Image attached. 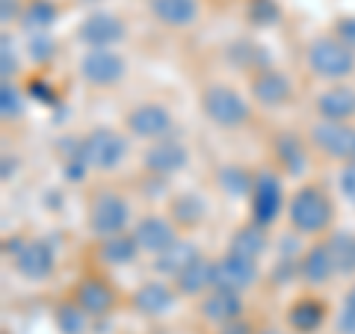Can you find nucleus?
Listing matches in <instances>:
<instances>
[{
	"label": "nucleus",
	"mask_w": 355,
	"mask_h": 334,
	"mask_svg": "<svg viewBox=\"0 0 355 334\" xmlns=\"http://www.w3.org/2000/svg\"><path fill=\"white\" fill-rule=\"evenodd\" d=\"M263 252H266V234L261 225H243L240 231H234V237H231V254L258 261Z\"/></svg>",
	"instance_id": "nucleus-25"
},
{
	"label": "nucleus",
	"mask_w": 355,
	"mask_h": 334,
	"mask_svg": "<svg viewBox=\"0 0 355 334\" xmlns=\"http://www.w3.org/2000/svg\"><path fill=\"white\" fill-rule=\"evenodd\" d=\"M338 39L347 44L349 51H355V18H343V21H338Z\"/></svg>",
	"instance_id": "nucleus-39"
},
{
	"label": "nucleus",
	"mask_w": 355,
	"mask_h": 334,
	"mask_svg": "<svg viewBox=\"0 0 355 334\" xmlns=\"http://www.w3.org/2000/svg\"><path fill=\"white\" fill-rule=\"evenodd\" d=\"M175 299H178V293L172 290L169 284L148 281V284H142L137 290L133 305H137V310L139 314H146V317H163V314H169V310L175 308Z\"/></svg>",
	"instance_id": "nucleus-15"
},
{
	"label": "nucleus",
	"mask_w": 355,
	"mask_h": 334,
	"mask_svg": "<svg viewBox=\"0 0 355 334\" xmlns=\"http://www.w3.org/2000/svg\"><path fill=\"white\" fill-rule=\"evenodd\" d=\"M282 213V181L275 177V172L263 169L254 175V186H252V219L254 225H272Z\"/></svg>",
	"instance_id": "nucleus-7"
},
{
	"label": "nucleus",
	"mask_w": 355,
	"mask_h": 334,
	"mask_svg": "<svg viewBox=\"0 0 355 334\" xmlns=\"http://www.w3.org/2000/svg\"><path fill=\"white\" fill-rule=\"evenodd\" d=\"M0 113H3V118H15L21 113V95L9 83L0 86Z\"/></svg>",
	"instance_id": "nucleus-34"
},
{
	"label": "nucleus",
	"mask_w": 355,
	"mask_h": 334,
	"mask_svg": "<svg viewBox=\"0 0 355 334\" xmlns=\"http://www.w3.org/2000/svg\"><path fill=\"white\" fill-rule=\"evenodd\" d=\"M338 334H355V287L343 299V308L338 314Z\"/></svg>",
	"instance_id": "nucleus-35"
},
{
	"label": "nucleus",
	"mask_w": 355,
	"mask_h": 334,
	"mask_svg": "<svg viewBox=\"0 0 355 334\" xmlns=\"http://www.w3.org/2000/svg\"><path fill=\"white\" fill-rule=\"evenodd\" d=\"M323 317H326V308L314 302V299H302V302H296L291 308V314H287V322L299 331V334H311L323 326Z\"/></svg>",
	"instance_id": "nucleus-27"
},
{
	"label": "nucleus",
	"mask_w": 355,
	"mask_h": 334,
	"mask_svg": "<svg viewBox=\"0 0 355 334\" xmlns=\"http://www.w3.org/2000/svg\"><path fill=\"white\" fill-rule=\"evenodd\" d=\"M86 310L80 308V305H71V302H65V305H60L57 308V328L62 331V334H86Z\"/></svg>",
	"instance_id": "nucleus-32"
},
{
	"label": "nucleus",
	"mask_w": 355,
	"mask_h": 334,
	"mask_svg": "<svg viewBox=\"0 0 355 334\" xmlns=\"http://www.w3.org/2000/svg\"><path fill=\"white\" fill-rule=\"evenodd\" d=\"M187 160H190V154H187V146H181L178 139H157L154 146L146 151V169L151 175H175L181 172Z\"/></svg>",
	"instance_id": "nucleus-13"
},
{
	"label": "nucleus",
	"mask_w": 355,
	"mask_h": 334,
	"mask_svg": "<svg viewBox=\"0 0 355 334\" xmlns=\"http://www.w3.org/2000/svg\"><path fill=\"white\" fill-rule=\"evenodd\" d=\"M175 287L184 296H198L205 290H214V261H207V258L193 261L184 272L175 275Z\"/></svg>",
	"instance_id": "nucleus-19"
},
{
	"label": "nucleus",
	"mask_w": 355,
	"mask_h": 334,
	"mask_svg": "<svg viewBox=\"0 0 355 334\" xmlns=\"http://www.w3.org/2000/svg\"><path fill=\"white\" fill-rule=\"evenodd\" d=\"M311 142L335 160H355V128L347 121H320L311 128Z\"/></svg>",
	"instance_id": "nucleus-6"
},
{
	"label": "nucleus",
	"mask_w": 355,
	"mask_h": 334,
	"mask_svg": "<svg viewBox=\"0 0 355 334\" xmlns=\"http://www.w3.org/2000/svg\"><path fill=\"white\" fill-rule=\"evenodd\" d=\"M30 92H33V95H39V101H44V104H51V101H53V92H51V89L44 86V83H33V86H30Z\"/></svg>",
	"instance_id": "nucleus-42"
},
{
	"label": "nucleus",
	"mask_w": 355,
	"mask_h": 334,
	"mask_svg": "<svg viewBox=\"0 0 355 334\" xmlns=\"http://www.w3.org/2000/svg\"><path fill=\"white\" fill-rule=\"evenodd\" d=\"M130 222V204L116 193H101L95 195L92 207H89V225L98 237H116L128 228Z\"/></svg>",
	"instance_id": "nucleus-5"
},
{
	"label": "nucleus",
	"mask_w": 355,
	"mask_h": 334,
	"mask_svg": "<svg viewBox=\"0 0 355 334\" xmlns=\"http://www.w3.org/2000/svg\"><path fill=\"white\" fill-rule=\"evenodd\" d=\"M258 281V263L240 254H225V258L214 261V287L231 293H243Z\"/></svg>",
	"instance_id": "nucleus-8"
},
{
	"label": "nucleus",
	"mask_w": 355,
	"mask_h": 334,
	"mask_svg": "<svg viewBox=\"0 0 355 334\" xmlns=\"http://www.w3.org/2000/svg\"><path fill=\"white\" fill-rule=\"evenodd\" d=\"M74 299L89 317H104L116 302L113 290H110L104 281H98V278H86V281L77 284V296Z\"/></svg>",
	"instance_id": "nucleus-18"
},
{
	"label": "nucleus",
	"mask_w": 355,
	"mask_h": 334,
	"mask_svg": "<svg viewBox=\"0 0 355 334\" xmlns=\"http://www.w3.org/2000/svg\"><path fill=\"white\" fill-rule=\"evenodd\" d=\"M125 154H128V139L110 128H95L83 139V157L92 169L113 172L116 166L125 160Z\"/></svg>",
	"instance_id": "nucleus-4"
},
{
	"label": "nucleus",
	"mask_w": 355,
	"mask_h": 334,
	"mask_svg": "<svg viewBox=\"0 0 355 334\" xmlns=\"http://www.w3.org/2000/svg\"><path fill=\"white\" fill-rule=\"evenodd\" d=\"M139 252V243L133 234H116V237H107L101 243V249H98V254H101V261L110 263V266H128L133 258H137Z\"/></svg>",
	"instance_id": "nucleus-24"
},
{
	"label": "nucleus",
	"mask_w": 355,
	"mask_h": 334,
	"mask_svg": "<svg viewBox=\"0 0 355 334\" xmlns=\"http://www.w3.org/2000/svg\"><path fill=\"white\" fill-rule=\"evenodd\" d=\"M299 275L305 278L308 284H326L331 275H335V263H331L329 246H311L302 261H299Z\"/></svg>",
	"instance_id": "nucleus-21"
},
{
	"label": "nucleus",
	"mask_w": 355,
	"mask_h": 334,
	"mask_svg": "<svg viewBox=\"0 0 355 334\" xmlns=\"http://www.w3.org/2000/svg\"><path fill=\"white\" fill-rule=\"evenodd\" d=\"M219 334H252V328H249L243 319H231V322H225V326H222Z\"/></svg>",
	"instance_id": "nucleus-40"
},
{
	"label": "nucleus",
	"mask_w": 355,
	"mask_h": 334,
	"mask_svg": "<svg viewBox=\"0 0 355 334\" xmlns=\"http://www.w3.org/2000/svg\"><path fill=\"white\" fill-rule=\"evenodd\" d=\"M202 107L216 128H228V130L243 128L252 116V109L240 98V92H234L228 86H207L202 95Z\"/></svg>",
	"instance_id": "nucleus-1"
},
{
	"label": "nucleus",
	"mask_w": 355,
	"mask_h": 334,
	"mask_svg": "<svg viewBox=\"0 0 355 334\" xmlns=\"http://www.w3.org/2000/svg\"><path fill=\"white\" fill-rule=\"evenodd\" d=\"M216 184L225 189L231 198H243V195L252 193L254 177L243 169V166H222V169L216 172Z\"/></svg>",
	"instance_id": "nucleus-30"
},
{
	"label": "nucleus",
	"mask_w": 355,
	"mask_h": 334,
	"mask_svg": "<svg viewBox=\"0 0 355 334\" xmlns=\"http://www.w3.org/2000/svg\"><path fill=\"white\" fill-rule=\"evenodd\" d=\"M308 65L317 77L340 80L355 71V51H349L340 39H317L308 48Z\"/></svg>",
	"instance_id": "nucleus-2"
},
{
	"label": "nucleus",
	"mask_w": 355,
	"mask_h": 334,
	"mask_svg": "<svg viewBox=\"0 0 355 334\" xmlns=\"http://www.w3.org/2000/svg\"><path fill=\"white\" fill-rule=\"evenodd\" d=\"M15 172V163H9V160H3V181H6V177L9 175H12Z\"/></svg>",
	"instance_id": "nucleus-43"
},
{
	"label": "nucleus",
	"mask_w": 355,
	"mask_h": 334,
	"mask_svg": "<svg viewBox=\"0 0 355 334\" xmlns=\"http://www.w3.org/2000/svg\"><path fill=\"white\" fill-rule=\"evenodd\" d=\"M261 334H279V331H270V328H266V331H261Z\"/></svg>",
	"instance_id": "nucleus-44"
},
{
	"label": "nucleus",
	"mask_w": 355,
	"mask_h": 334,
	"mask_svg": "<svg viewBox=\"0 0 355 334\" xmlns=\"http://www.w3.org/2000/svg\"><path fill=\"white\" fill-rule=\"evenodd\" d=\"M0 74H3V80L9 83V77H12L18 71V60H15V51H12V39L3 36L0 39Z\"/></svg>",
	"instance_id": "nucleus-37"
},
{
	"label": "nucleus",
	"mask_w": 355,
	"mask_h": 334,
	"mask_svg": "<svg viewBox=\"0 0 355 334\" xmlns=\"http://www.w3.org/2000/svg\"><path fill=\"white\" fill-rule=\"evenodd\" d=\"M249 15L254 24H272V21L279 18V6H275V0H254Z\"/></svg>",
	"instance_id": "nucleus-36"
},
{
	"label": "nucleus",
	"mask_w": 355,
	"mask_h": 334,
	"mask_svg": "<svg viewBox=\"0 0 355 334\" xmlns=\"http://www.w3.org/2000/svg\"><path fill=\"white\" fill-rule=\"evenodd\" d=\"M57 6L51 3V0H33V3L24 9V15H21V21H24V27L30 33H44L53 21H57Z\"/></svg>",
	"instance_id": "nucleus-31"
},
{
	"label": "nucleus",
	"mask_w": 355,
	"mask_h": 334,
	"mask_svg": "<svg viewBox=\"0 0 355 334\" xmlns=\"http://www.w3.org/2000/svg\"><path fill=\"white\" fill-rule=\"evenodd\" d=\"M275 154H279V163L291 175H302L305 172L308 154H305L302 142H299L293 133H282V137H275Z\"/></svg>",
	"instance_id": "nucleus-28"
},
{
	"label": "nucleus",
	"mask_w": 355,
	"mask_h": 334,
	"mask_svg": "<svg viewBox=\"0 0 355 334\" xmlns=\"http://www.w3.org/2000/svg\"><path fill=\"white\" fill-rule=\"evenodd\" d=\"M18 15V0H0V18L12 21Z\"/></svg>",
	"instance_id": "nucleus-41"
},
{
	"label": "nucleus",
	"mask_w": 355,
	"mask_h": 334,
	"mask_svg": "<svg viewBox=\"0 0 355 334\" xmlns=\"http://www.w3.org/2000/svg\"><path fill=\"white\" fill-rule=\"evenodd\" d=\"M133 237H137L142 252H151V254H160V252H166L169 246L178 243V234L172 228V222L163 219V216H146L137 225V231H133Z\"/></svg>",
	"instance_id": "nucleus-14"
},
{
	"label": "nucleus",
	"mask_w": 355,
	"mask_h": 334,
	"mask_svg": "<svg viewBox=\"0 0 355 334\" xmlns=\"http://www.w3.org/2000/svg\"><path fill=\"white\" fill-rule=\"evenodd\" d=\"M128 128L137 133V137L157 142V139H166L172 133V116H169V109L160 107V104H139L137 109H130Z\"/></svg>",
	"instance_id": "nucleus-10"
},
{
	"label": "nucleus",
	"mask_w": 355,
	"mask_h": 334,
	"mask_svg": "<svg viewBox=\"0 0 355 334\" xmlns=\"http://www.w3.org/2000/svg\"><path fill=\"white\" fill-rule=\"evenodd\" d=\"M317 109L320 116L329 121H347L355 116V89L347 86H335L317 98Z\"/></svg>",
	"instance_id": "nucleus-20"
},
{
	"label": "nucleus",
	"mask_w": 355,
	"mask_h": 334,
	"mask_svg": "<svg viewBox=\"0 0 355 334\" xmlns=\"http://www.w3.org/2000/svg\"><path fill=\"white\" fill-rule=\"evenodd\" d=\"M53 51H57V44H53L48 33H36V36L30 39V57L36 62H48L53 57Z\"/></svg>",
	"instance_id": "nucleus-33"
},
{
	"label": "nucleus",
	"mask_w": 355,
	"mask_h": 334,
	"mask_svg": "<svg viewBox=\"0 0 355 334\" xmlns=\"http://www.w3.org/2000/svg\"><path fill=\"white\" fill-rule=\"evenodd\" d=\"M77 39L86 42L89 48H110V44L125 39V24H121L116 15H110V12H95L80 24Z\"/></svg>",
	"instance_id": "nucleus-12"
},
{
	"label": "nucleus",
	"mask_w": 355,
	"mask_h": 334,
	"mask_svg": "<svg viewBox=\"0 0 355 334\" xmlns=\"http://www.w3.org/2000/svg\"><path fill=\"white\" fill-rule=\"evenodd\" d=\"M151 12L157 15L163 24L184 27V24H190V21H196L198 3L196 0H151Z\"/></svg>",
	"instance_id": "nucleus-23"
},
{
	"label": "nucleus",
	"mask_w": 355,
	"mask_h": 334,
	"mask_svg": "<svg viewBox=\"0 0 355 334\" xmlns=\"http://www.w3.org/2000/svg\"><path fill=\"white\" fill-rule=\"evenodd\" d=\"M15 270L30 281H44L53 272V246L44 240H30L15 254Z\"/></svg>",
	"instance_id": "nucleus-11"
},
{
	"label": "nucleus",
	"mask_w": 355,
	"mask_h": 334,
	"mask_svg": "<svg viewBox=\"0 0 355 334\" xmlns=\"http://www.w3.org/2000/svg\"><path fill=\"white\" fill-rule=\"evenodd\" d=\"M331 222V202L323 189L302 186L291 202V225L302 234H320Z\"/></svg>",
	"instance_id": "nucleus-3"
},
{
	"label": "nucleus",
	"mask_w": 355,
	"mask_h": 334,
	"mask_svg": "<svg viewBox=\"0 0 355 334\" xmlns=\"http://www.w3.org/2000/svg\"><path fill=\"white\" fill-rule=\"evenodd\" d=\"M202 314H205V319L219 322V326H225V322H231V319H240V314H243L240 293L214 287V290L207 293V299L202 302Z\"/></svg>",
	"instance_id": "nucleus-17"
},
{
	"label": "nucleus",
	"mask_w": 355,
	"mask_h": 334,
	"mask_svg": "<svg viewBox=\"0 0 355 334\" xmlns=\"http://www.w3.org/2000/svg\"><path fill=\"white\" fill-rule=\"evenodd\" d=\"M331 263H335V272L340 275H355V234L349 231H338L331 234V240L326 243Z\"/></svg>",
	"instance_id": "nucleus-26"
},
{
	"label": "nucleus",
	"mask_w": 355,
	"mask_h": 334,
	"mask_svg": "<svg viewBox=\"0 0 355 334\" xmlns=\"http://www.w3.org/2000/svg\"><path fill=\"white\" fill-rule=\"evenodd\" d=\"M252 95H254V101L263 107H282V104H287V98H291V80L275 69H263L254 77Z\"/></svg>",
	"instance_id": "nucleus-16"
},
{
	"label": "nucleus",
	"mask_w": 355,
	"mask_h": 334,
	"mask_svg": "<svg viewBox=\"0 0 355 334\" xmlns=\"http://www.w3.org/2000/svg\"><path fill=\"white\" fill-rule=\"evenodd\" d=\"M80 74L92 86H116L125 77V60L110 48H92L80 60Z\"/></svg>",
	"instance_id": "nucleus-9"
},
{
	"label": "nucleus",
	"mask_w": 355,
	"mask_h": 334,
	"mask_svg": "<svg viewBox=\"0 0 355 334\" xmlns=\"http://www.w3.org/2000/svg\"><path fill=\"white\" fill-rule=\"evenodd\" d=\"M205 213H207V204L202 202V195H196V193H181L172 202V216L178 225H184V228L198 225V222L205 219Z\"/></svg>",
	"instance_id": "nucleus-29"
},
{
	"label": "nucleus",
	"mask_w": 355,
	"mask_h": 334,
	"mask_svg": "<svg viewBox=\"0 0 355 334\" xmlns=\"http://www.w3.org/2000/svg\"><path fill=\"white\" fill-rule=\"evenodd\" d=\"M340 193H343V198H347L349 204H355V160L343 166V172H340Z\"/></svg>",
	"instance_id": "nucleus-38"
},
{
	"label": "nucleus",
	"mask_w": 355,
	"mask_h": 334,
	"mask_svg": "<svg viewBox=\"0 0 355 334\" xmlns=\"http://www.w3.org/2000/svg\"><path fill=\"white\" fill-rule=\"evenodd\" d=\"M202 254H198V249L193 246V243H187V240H178L175 246H169L166 252H160L157 254V272H163V275H178V272H184L187 266H190L193 261H198Z\"/></svg>",
	"instance_id": "nucleus-22"
}]
</instances>
